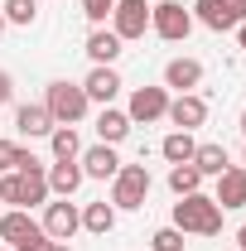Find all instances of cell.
I'll use <instances>...</instances> for the list:
<instances>
[{
	"label": "cell",
	"instance_id": "10",
	"mask_svg": "<svg viewBox=\"0 0 246 251\" xmlns=\"http://www.w3.org/2000/svg\"><path fill=\"white\" fill-rule=\"evenodd\" d=\"M164 116L174 121V130H198V126L208 121V101L198 92H179V97H169V111Z\"/></svg>",
	"mask_w": 246,
	"mask_h": 251
},
{
	"label": "cell",
	"instance_id": "11",
	"mask_svg": "<svg viewBox=\"0 0 246 251\" xmlns=\"http://www.w3.org/2000/svg\"><path fill=\"white\" fill-rule=\"evenodd\" d=\"M213 203L222 208V213L246 208V169H242V164H227V169L217 174V193H213Z\"/></svg>",
	"mask_w": 246,
	"mask_h": 251
},
{
	"label": "cell",
	"instance_id": "20",
	"mask_svg": "<svg viewBox=\"0 0 246 251\" xmlns=\"http://www.w3.org/2000/svg\"><path fill=\"white\" fill-rule=\"evenodd\" d=\"M193 150H198L193 130H169V135H164V145H159V155L169 159V164H193Z\"/></svg>",
	"mask_w": 246,
	"mask_h": 251
},
{
	"label": "cell",
	"instance_id": "15",
	"mask_svg": "<svg viewBox=\"0 0 246 251\" xmlns=\"http://www.w3.org/2000/svg\"><path fill=\"white\" fill-rule=\"evenodd\" d=\"M39 232H44V227H39V222H34L25 208H10V213H0V242H5L10 251L20 247V242H29V237H39Z\"/></svg>",
	"mask_w": 246,
	"mask_h": 251
},
{
	"label": "cell",
	"instance_id": "39",
	"mask_svg": "<svg viewBox=\"0 0 246 251\" xmlns=\"http://www.w3.org/2000/svg\"><path fill=\"white\" fill-rule=\"evenodd\" d=\"M0 251H10V247H0Z\"/></svg>",
	"mask_w": 246,
	"mask_h": 251
},
{
	"label": "cell",
	"instance_id": "3",
	"mask_svg": "<svg viewBox=\"0 0 246 251\" xmlns=\"http://www.w3.org/2000/svg\"><path fill=\"white\" fill-rule=\"evenodd\" d=\"M44 106H49L53 126H77L87 111H92V101H87V92H82V82H49Z\"/></svg>",
	"mask_w": 246,
	"mask_h": 251
},
{
	"label": "cell",
	"instance_id": "22",
	"mask_svg": "<svg viewBox=\"0 0 246 251\" xmlns=\"http://www.w3.org/2000/svg\"><path fill=\"white\" fill-rule=\"evenodd\" d=\"M82 227H87L92 237H106V232L116 227V208H111L106 198H97V203H87V208H82Z\"/></svg>",
	"mask_w": 246,
	"mask_h": 251
},
{
	"label": "cell",
	"instance_id": "21",
	"mask_svg": "<svg viewBox=\"0 0 246 251\" xmlns=\"http://www.w3.org/2000/svg\"><path fill=\"white\" fill-rule=\"evenodd\" d=\"M193 169H198L203 179H217V174L227 169V145H213V140L198 145V150H193Z\"/></svg>",
	"mask_w": 246,
	"mask_h": 251
},
{
	"label": "cell",
	"instance_id": "24",
	"mask_svg": "<svg viewBox=\"0 0 246 251\" xmlns=\"http://www.w3.org/2000/svg\"><path fill=\"white\" fill-rule=\"evenodd\" d=\"M0 15H5V25L29 29L34 20H39V0H0Z\"/></svg>",
	"mask_w": 246,
	"mask_h": 251
},
{
	"label": "cell",
	"instance_id": "2",
	"mask_svg": "<svg viewBox=\"0 0 246 251\" xmlns=\"http://www.w3.org/2000/svg\"><path fill=\"white\" fill-rule=\"evenodd\" d=\"M53 193H49V174L44 169H10V174H0V203H15V208H39V203H49Z\"/></svg>",
	"mask_w": 246,
	"mask_h": 251
},
{
	"label": "cell",
	"instance_id": "31",
	"mask_svg": "<svg viewBox=\"0 0 246 251\" xmlns=\"http://www.w3.org/2000/svg\"><path fill=\"white\" fill-rule=\"evenodd\" d=\"M10 92H15V82H10V73L0 68V106H10Z\"/></svg>",
	"mask_w": 246,
	"mask_h": 251
},
{
	"label": "cell",
	"instance_id": "13",
	"mask_svg": "<svg viewBox=\"0 0 246 251\" xmlns=\"http://www.w3.org/2000/svg\"><path fill=\"white\" fill-rule=\"evenodd\" d=\"M77 164H82V174L87 179H116V169H121V159H116V145H87L82 155H77Z\"/></svg>",
	"mask_w": 246,
	"mask_h": 251
},
{
	"label": "cell",
	"instance_id": "14",
	"mask_svg": "<svg viewBox=\"0 0 246 251\" xmlns=\"http://www.w3.org/2000/svg\"><path fill=\"white\" fill-rule=\"evenodd\" d=\"M44 174H49V193H53V198H73V193L82 188V179H87L77 159H53Z\"/></svg>",
	"mask_w": 246,
	"mask_h": 251
},
{
	"label": "cell",
	"instance_id": "33",
	"mask_svg": "<svg viewBox=\"0 0 246 251\" xmlns=\"http://www.w3.org/2000/svg\"><path fill=\"white\" fill-rule=\"evenodd\" d=\"M237 44H242V49H246V25H237Z\"/></svg>",
	"mask_w": 246,
	"mask_h": 251
},
{
	"label": "cell",
	"instance_id": "28",
	"mask_svg": "<svg viewBox=\"0 0 246 251\" xmlns=\"http://www.w3.org/2000/svg\"><path fill=\"white\" fill-rule=\"evenodd\" d=\"M15 169H44V159L34 155V150H25V145H20V150H15Z\"/></svg>",
	"mask_w": 246,
	"mask_h": 251
},
{
	"label": "cell",
	"instance_id": "40",
	"mask_svg": "<svg viewBox=\"0 0 246 251\" xmlns=\"http://www.w3.org/2000/svg\"><path fill=\"white\" fill-rule=\"evenodd\" d=\"M232 251H237V247H232Z\"/></svg>",
	"mask_w": 246,
	"mask_h": 251
},
{
	"label": "cell",
	"instance_id": "36",
	"mask_svg": "<svg viewBox=\"0 0 246 251\" xmlns=\"http://www.w3.org/2000/svg\"><path fill=\"white\" fill-rule=\"evenodd\" d=\"M0 34H5V15H0Z\"/></svg>",
	"mask_w": 246,
	"mask_h": 251
},
{
	"label": "cell",
	"instance_id": "1",
	"mask_svg": "<svg viewBox=\"0 0 246 251\" xmlns=\"http://www.w3.org/2000/svg\"><path fill=\"white\" fill-rule=\"evenodd\" d=\"M174 227H179L184 237H217V232H222V208H217L203 188H198V193H184V198L174 203Z\"/></svg>",
	"mask_w": 246,
	"mask_h": 251
},
{
	"label": "cell",
	"instance_id": "18",
	"mask_svg": "<svg viewBox=\"0 0 246 251\" xmlns=\"http://www.w3.org/2000/svg\"><path fill=\"white\" fill-rule=\"evenodd\" d=\"M15 130H20L25 140H39V135H49V130H53V116H49V106H44V101H25V106L15 111Z\"/></svg>",
	"mask_w": 246,
	"mask_h": 251
},
{
	"label": "cell",
	"instance_id": "9",
	"mask_svg": "<svg viewBox=\"0 0 246 251\" xmlns=\"http://www.w3.org/2000/svg\"><path fill=\"white\" fill-rule=\"evenodd\" d=\"M39 227L49 232V242H73V232L82 227V208H77V203H68V198L44 203V222H39Z\"/></svg>",
	"mask_w": 246,
	"mask_h": 251
},
{
	"label": "cell",
	"instance_id": "6",
	"mask_svg": "<svg viewBox=\"0 0 246 251\" xmlns=\"http://www.w3.org/2000/svg\"><path fill=\"white\" fill-rule=\"evenodd\" d=\"M193 25L213 34H232L237 25H246V0H193Z\"/></svg>",
	"mask_w": 246,
	"mask_h": 251
},
{
	"label": "cell",
	"instance_id": "27",
	"mask_svg": "<svg viewBox=\"0 0 246 251\" xmlns=\"http://www.w3.org/2000/svg\"><path fill=\"white\" fill-rule=\"evenodd\" d=\"M111 10H116V0H82V15L92 20V29H97V25H106V20H111Z\"/></svg>",
	"mask_w": 246,
	"mask_h": 251
},
{
	"label": "cell",
	"instance_id": "5",
	"mask_svg": "<svg viewBox=\"0 0 246 251\" xmlns=\"http://www.w3.org/2000/svg\"><path fill=\"white\" fill-rule=\"evenodd\" d=\"M150 34H159L164 44H184L193 34V10L184 0H159L150 5Z\"/></svg>",
	"mask_w": 246,
	"mask_h": 251
},
{
	"label": "cell",
	"instance_id": "38",
	"mask_svg": "<svg viewBox=\"0 0 246 251\" xmlns=\"http://www.w3.org/2000/svg\"><path fill=\"white\" fill-rule=\"evenodd\" d=\"M0 213H5V203H0Z\"/></svg>",
	"mask_w": 246,
	"mask_h": 251
},
{
	"label": "cell",
	"instance_id": "35",
	"mask_svg": "<svg viewBox=\"0 0 246 251\" xmlns=\"http://www.w3.org/2000/svg\"><path fill=\"white\" fill-rule=\"evenodd\" d=\"M242 135H246V111H242Z\"/></svg>",
	"mask_w": 246,
	"mask_h": 251
},
{
	"label": "cell",
	"instance_id": "32",
	"mask_svg": "<svg viewBox=\"0 0 246 251\" xmlns=\"http://www.w3.org/2000/svg\"><path fill=\"white\" fill-rule=\"evenodd\" d=\"M237 251H246V222L237 227Z\"/></svg>",
	"mask_w": 246,
	"mask_h": 251
},
{
	"label": "cell",
	"instance_id": "23",
	"mask_svg": "<svg viewBox=\"0 0 246 251\" xmlns=\"http://www.w3.org/2000/svg\"><path fill=\"white\" fill-rule=\"evenodd\" d=\"M49 150H53V159H77L82 155V140H77L73 126H53L49 130Z\"/></svg>",
	"mask_w": 246,
	"mask_h": 251
},
{
	"label": "cell",
	"instance_id": "16",
	"mask_svg": "<svg viewBox=\"0 0 246 251\" xmlns=\"http://www.w3.org/2000/svg\"><path fill=\"white\" fill-rule=\"evenodd\" d=\"M121 87H125V82H121V73H116V68H92V73L82 77V92H87V101H101V106H111Z\"/></svg>",
	"mask_w": 246,
	"mask_h": 251
},
{
	"label": "cell",
	"instance_id": "8",
	"mask_svg": "<svg viewBox=\"0 0 246 251\" xmlns=\"http://www.w3.org/2000/svg\"><path fill=\"white\" fill-rule=\"evenodd\" d=\"M164 111H169V87H135L130 106H125L130 126H154V121H164Z\"/></svg>",
	"mask_w": 246,
	"mask_h": 251
},
{
	"label": "cell",
	"instance_id": "7",
	"mask_svg": "<svg viewBox=\"0 0 246 251\" xmlns=\"http://www.w3.org/2000/svg\"><path fill=\"white\" fill-rule=\"evenodd\" d=\"M150 29V5L145 0H116V10H111V34L130 44V39H145Z\"/></svg>",
	"mask_w": 246,
	"mask_h": 251
},
{
	"label": "cell",
	"instance_id": "19",
	"mask_svg": "<svg viewBox=\"0 0 246 251\" xmlns=\"http://www.w3.org/2000/svg\"><path fill=\"white\" fill-rule=\"evenodd\" d=\"M125 135H130V116L116 111V106H101L97 111V140L101 145H121Z\"/></svg>",
	"mask_w": 246,
	"mask_h": 251
},
{
	"label": "cell",
	"instance_id": "37",
	"mask_svg": "<svg viewBox=\"0 0 246 251\" xmlns=\"http://www.w3.org/2000/svg\"><path fill=\"white\" fill-rule=\"evenodd\" d=\"M242 169H246V155H242Z\"/></svg>",
	"mask_w": 246,
	"mask_h": 251
},
{
	"label": "cell",
	"instance_id": "4",
	"mask_svg": "<svg viewBox=\"0 0 246 251\" xmlns=\"http://www.w3.org/2000/svg\"><path fill=\"white\" fill-rule=\"evenodd\" d=\"M145 198H150V169L145 164H121L116 179H111V208L135 213V208H145Z\"/></svg>",
	"mask_w": 246,
	"mask_h": 251
},
{
	"label": "cell",
	"instance_id": "17",
	"mask_svg": "<svg viewBox=\"0 0 246 251\" xmlns=\"http://www.w3.org/2000/svg\"><path fill=\"white\" fill-rule=\"evenodd\" d=\"M203 82V63L198 58H169L164 63V87L169 92H193Z\"/></svg>",
	"mask_w": 246,
	"mask_h": 251
},
{
	"label": "cell",
	"instance_id": "30",
	"mask_svg": "<svg viewBox=\"0 0 246 251\" xmlns=\"http://www.w3.org/2000/svg\"><path fill=\"white\" fill-rule=\"evenodd\" d=\"M15 251H53V242H49V232H39V237H29V242H20Z\"/></svg>",
	"mask_w": 246,
	"mask_h": 251
},
{
	"label": "cell",
	"instance_id": "26",
	"mask_svg": "<svg viewBox=\"0 0 246 251\" xmlns=\"http://www.w3.org/2000/svg\"><path fill=\"white\" fill-rule=\"evenodd\" d=\"M150 251H184V232H179L174 222H169V227H159V232L150 237Z\"/></svg>",
	"mask_w": 246,
	"mask_h": 251
},
{
	"label": "cell",
	"instance_id": "29",
	"mask_svg": "<svg viewBox=\"0 0 246 251\" xmlns=\"http://www.w3.org/2000/svg\"><path fill=\"white\" fill-rule=\"evenodd\" d=\"M15 150H20L15 140H0V174H10V169H15Z\"/></svg>",
	"mask_w": 246,
	"mask_h": 251
},
{
	"label": "cell",
	"instance_id": "34",
	"mask_svg": "<svg viewBox=\"0 0 246 251\" xmlns=\"http://www.w3.org/2000/svg\"><path fill=\"white\" fill-rule=\"evenodd\" d=\"M53 251H73V247H68V242H53Z\"/></svg>",
	"mask_w": 246,
	"mask_h": 251
},
{
	"label": "cell",
	"instance_id": "12",
	"mask_svg": "<svg viewBox=\"0 0 246 251\" xmlns=\"http://www.w3.org/2000/svg\"><path fill=\"white\" fill-rule=\"evenodd\" d=\"M82 53L92 58V68H116V58L125 53V44L106 29V25H97V29L87 34V44H82Z\"/></svg>",
	"mask_w": 246,
	"mask_h": 251
},
{
	"label": "cell",
	"instance_id": "25",
	"mask_svg": "<svg viewBox=\"0 0 246 251\" xmlns=\"http://www.w3.org/2000/svg\"><path fill=\"white\" fill-rule=\"evenodd\" d=\"M169 188L184 198V193H198L203 188V174L193 169V164H169Z\"/></svg>",
	"mask_w": 246,
	"mask_h": 251
}]
</instances>
